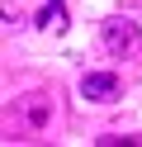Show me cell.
I'll use <instances>...</instances> for the list:
<instances>
[{
	"mask_svg": "<svg viewBox=\"0 0 142 147\" xmlns=\"http://www.w3.org/2000/svg\"><path fill=\"white\" fill-rule=\"evenodd\" d=\"M100 48L109 57H133V52H142V29L123 14H114V19L100 24Z\"/></svg>",
	"mask_w": 142,
	"mask_h": 147,
	"instance_id": "obj_1",
	"label": "cell"
},
{
	"mask_svg": "<svg viewBox=\"0 0 142 147\" xmlns=\"http://www.w3.org/2000/svg\"><path fill=\"white\" fill-rule=\"evenodd\" d=\"M81 95L85 100H118V76L114 71H85L81 76Z\"/></svg>",
	"mask_w": 142,
	"mask_h": 147,
	"instance_id": "obj_2",
	"label": "cell"
},
{
	"mask_svg": "<svg viewBox=\"0 0 142 147\" xmlns=\"http://www.w3.org/2000/svg\"><path fill=\"white\" fill-rule=\"evenodd\" d=\"M19 109H24L28 128H43L47 119H52V100H47L43 90H33V95H24V100H19Z\"/></svg>",
	"mask_w": 142,
	"mask_h": 147,
	"instance_id": "obj_3",
	"label": "cell"
},
{
	"mask_svg": "<svg viewBox=\"0 0 142 147\" xmlns=\"http://www.w3.org/2000/svg\"><path fill=\"white\" fill-rule=\"evenodd\" d=\"M38 29H52V33L66 29V0H47L43 10H38Z\"/></svg>",
	"mask_w": 142,
	"mask_h": 147,
	"instance_id": "obj_4",
	"label": "cell"
},
{
	"mask_svg": "<svg viewBox=\"0 0 142 147\" xmlns=\"http://www.w3.org/2000/svg\"><path fill=\"white\" fill-rule=\"evenodd\" d=\"M100 147H142V133H109V138H95Z\"/></svg>",
	"mask_w": 142,
	"mask_h": 147,
	"instance_id": "obj_5",
	"label": "cell"
}]
</instances>
